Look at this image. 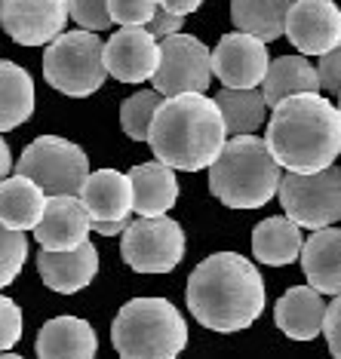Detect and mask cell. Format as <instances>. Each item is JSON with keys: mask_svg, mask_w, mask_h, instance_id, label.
I'll return each mask as SVG.
<instances>
[{"mask_svg": "<svg viewBox=\"0 0 341 359\" xmlns=\"http://www.w3.org/2000/svg\"><path fill=\"white\" fill-rule=\"evenodd\" d=\"M10 169H13V154H10V144H6L4 135H0V182L10 178Z\"/></svg>", "mask_w": 341, "mask_h": 359, "instance_id": "38", "label": "cell"}, {"mask_svg": "<svg viewBox=\"0 0 341 359\" xmlns=\"http://www.w3.org/2000/svg\"><path fill=\"white\" fill-rule=\"evenodd\" d=\"M267 65H271L267 46L240 31L225 34L209 53V68L225 83V89H255L267 74Z\"/></svg>", "mask_w": 341, "mask_h": 359, "instance_id": "12", "label": "cell"}, {"mask_svg": "<svg viewBox=\"0 0 341 359\" xmlns=\"http://www.w3.org/2000/svg\"><path fill=\"white\" fill-rule=\"evenodd\" d=\"M99 338L80 316H55L37 334V359H95Z\"/></svg>", "mask_w": 341, "mask_h": 359, "instance_id": "20", "label": "cell"}, {"mask_svg": "<svg viewBox=\"0 0 341 359\" xmlns=\"http://www.w3.org/2000/svg\"><path fill=\"white\" fill-rule=\"evenodd\" d=\"M188 310L213 332L249 329L265 310V280L237 252H215L188 276Z\"/></svg>", "mask_w": 341, "mask_h": 359, "instance_id": "1", "label": "cell"}, {"mask_svg": "<svg viewBox=\"0 0 341 359\" xmlns=\"http://www.w3.org/2000/svg\"><path fill=\"white\" fill-rule=\"evenodd\" d=\"M160 102H163V95H157L154 89H142V93L129 95L120 104V126H123V133L133 142H145L148 138V126L160 108Z\"/></svg>", "mask_w": 341, "mask_h": 359, "instance_id": "28", "label": "cell"}, {"mask_svg": "<svg viewBox=\"0 0 341 359\" xmlns=\"http://www.w3.org/2000/svg\"><path fill=\"white\" fill-rule=\"evenodd\" d=\"M209 77V50L203 40L191 34H173L160 43V65L154 71V93L157 95H206Z\"/></svg>", "mask_w": 341, "mask_h": 359, "instance_id": "10", "label": "cell"}, {"mask_svg": "<svg viewBox=\"0 0 341 359\" xmlns=\"http://www.w3.org/2000/svg\"><path fill=\"white\" fill-rule=\"evenodd\" d=\"M37 271L46 289L59 292V295H74V292L86 289L99 273V252L93 243L71 249V252H37Z\"/></svg>", "mask_w": 341, "mask_h": 359, "instance_id": "16", "label": "cell"}, {"mask_svg": "<svg viewBox=\"0 0 341 359\" xmlns=\"http://www.w3.org/2000/svg\"><path fill=\"white\" fill-rule=\"evenodd\" d=\"M105 74L120 83H145L160 65V43L145 28H120L102 43Z\"/></svg>", "mask_w": 341, "mask_h": 359, "instance_id": "14", "label": "cell"}, {"mask_svg": "<svg viewBox=\"0 0 341 359\" xmlns=\"http://www.w3.org/2000/svg\"><path fill=\"white\" fill-rule=\"evenodd\" d=\"M302 267L307 285L320 295H341V227H323L302 246Z\"/></svg>", "mask_w": 341, "mask_h": 359, "instance_id": "18", "label": "cell"}, {"mask_svg": "<svg viewBox=\"0 0 341 359\" xmlns=\"http://www.w3.org/2000/svg\"><path fill=\"white\" fill-rule=\"evenodd\" d=\"M46 206V194L22 175L0 182V224L10 231H34Z\"/></svg>", "mask_w": 341, "mask_h": 359, "instance_id": "23", "label": "cell"}, {"mask_svg": "<svg viewBox=\"0 0 341 359\" xmlns=\"http://www.w3.org/2000/svg\"><path fill=\"white\" fill-rule=\"evenodd\" d=\"M292 4L295 0H231V22L240 34L271 43L286 31V15Z\"/></svg>", "mask_w": 341, "mask_h": 359, "instance_id": "24", "label": "cell"}, {"mask_svg": "<svg viewBox=\"0 0 341 359\" xmlns=\"http://www.w3.org/2000/svg\"><path fill=\"white\" fill-rule=\"evenodd\" d=\"M283 34L302 55H326L341 43V10L332 0H295Z\"/></svg>", "mask_w": 341, "mask_h": 359, "instance_id": "13", "label": "cell"}, {"mask_svg": "<svg viewBox=\"0 0 341 359\" xmlns=\"http://www.w3.org/2000/svg\"><path fill=\"white\" fill-rule=\"evenodd\" d=\"M326 301L311 285H292L274 307V323L292 341H314L323 332Z\"/></svg>", "mask_w": 341, "mask_h": 359, "instance_id": "21", "label": "cell"}, {"mask_svg": "<svg viewBox=\"0 0 341 359\" xmlns=\"http://www.w3.org/2000/svg\"><path fill=\"white\" fill-rule=\"evenodd\" d=\"M120 359H178L188 347V323L166 298H133L111 325Z\"/></svg>", "mask_w": 341, "mask_h": 359, "instance_id": "5", "label": "cell"}, {"mask_svg": "<svg viewBox=\"0 0 341 359\" xmlns=\"http://www.w3.org/2000/svg\"><path fill=\"white\" fill-rule=\"evenodd\" d=\"M338 117H341V93H338Z\"/></svg>", "mask_w": 341, "mask_h": 359, "instance_id": "40", "label": "cell"}, {"mask_svg": "<svg viewBox=\"0 0 341 359\" xmlns=\"http://www.w3.org/2000/svg\"><path fill=\"white\" fill-rule=\"evenodd\" d=\"M0 359H25V356H19V353H0Z\"/></svg>", "mask_w": 341, "mask_h": 359, "instance_id": "39", "label": "cell"}, {"mask_svg": "<svg viewBox=\"0 0 341 359\" xmlns=\"http://www.w3.org/2000/svg\"><path fill=\"white\" fill-rule=\"evenodd\" d=\"M22 338V310L13 298L0 295V353L19 344Z\"/></svg>", "mask_w": 341, "mask_h": 359, "instance_id": "32", "label": "cell"}, {"mask_svg": "<svg viewBox=\"0 0 341 359\" xmlns=\"http://www.w3.org/2000/svg\"><path fill=\"white\" fill-rule=\"evenodd\" d=\"M28 258V236L0 224V289L22 273Z\"/></svg>", "mask_w": 341, "mask_h": 359, "instance_id": "29", "label": "cell"}, {"mask_svg": "<svg viewBox=\"0 0 341 359\" xmlns=\"http://www.w3.org/2000/svg\"><path fill=\"white\" fill-rule=\"evenodd\" d=\"M157 0H108L111 22H120L123 28H142L151 22Z\"/></svg>", "mask_w": 341, "mask_h": 359, "instance_id": "31", "label": "cell"}, {"mask_svg": "<svg viewBox=\"0 0 341 359\" xmlns=\"http://www.w3.org/2000/svg\"><path fill=\"white\" fill-rule=\"evenodd\" d=\"M129 191H133V212L142 218H160L175 206L178 200V178L169 166L151 160L129 169Z\"/></svg>", "mask_w": 341, "mask_h": 359, "instance_id": "19", "label": "cell"}, {"mask_svg": "<svg viewBox=\"0 0 341 359\" xmlns=\"http://www.w3.org/2000/svg\"><path fill=\"white\" fill-rule=\"evenodd\" d=\"M0 25L22 46H50L65 34L68 0H0Z\"/></svg>", "mask_w": 341, "mask_h": 359, "instance_id": "11", "label": "cell"}, {"mask_svg": "<svg viewBox=\"0 0 341 359\" xmlns=\"http://www.w3.org/2000/svg\"><path fill=\"white\" fill-rule=\"evenodd\" d=\"M15 175L34 182L46 197H77L89 175V157L68 138L40 135L22 151Z\"/></svg>", "mask_w": 341, "mask_h": 359, "instance_id": "7", "label": "cell"}, {"mask_svg": "<svg viewBox=\"0 0 341 359\" xmlns=\"http://www.w3.org/2000/svg\"><path fill=\"white\" fill-rule=\"evenodd\" d=\"M316 77H320V89H326L329 95H338L341 93V43L320 59Z\"/></svg>", "mask_w": 341, "mask_h": 359, "instance_id": "33", "label": "cell"}, {"mask_svg": "<svg viewBox=\"0 0 341 359\" xmlns=\"http://www.w3.org/2000/svg\"><path fill=\"white\" fill-rule=\"evenodd\" d=\"M320 93V77L316 68L302 55H280L267 65V74L262 80V99L267 108H277L280 102L292 95H316Z\"/></svg>", "mask_w": 341, "mask_h": 359, "instance_id": "22", "label": "cell"}, {"mask_svg": "<svg viewBox=\"0 0 341 359\" xmlns=\"http://www.w3.org/2000/svg\"><path fill=\"white\" fill-rule=\"evenodd\" d=\"M182 25H185L182 15H173L166 10H154V15H151L148 25H145V31H148L154 40H166L173 34H182Z\"/></svg>", "mask_w": 341, "mask_h": 359, "instance_id": "34", "label": "cell"}, {"mask_svg": "<svg viewBox=\"0 0 341 359\" xmlns=\"http://www.w3.org/2000/svg\"><path fill=\"white\" fill-rule=\"evenodd\" d=\"M215 108L222 114L225 133L237 135H255V129L265 123L267 104L258 89H222L215 95Z\"/></svg>", "mask_w": 341, "mask_h": 359, "instance_id": "27", "label": "cell"}, {"mask_svg": "<svg viewBox=\"0 0 341 359\" xmlns=\"http://www.w3.org/2000/svg\"><path fill=\"white\" fill-rule=\"evenodd\" d=\"M280 178L283 172L267 151L265 138L237 135L225 142L209 166V191L227 209H262L277 197Z\"/></svg>", "mask_w": 341, "mask_h": 359, "instance_id": "4", "label": "cell"}, {"mask_svg": "<svg viewBox=\"0 0 341 359\" xmlns=\"http://www.w3.org/2000/svg\"><path fill=\"white\" fill-rule=\"evenodd\" d=\"M323 332H326L329 353L335 359H341V295L326 307V316H323Z\"/></svg>", "mask_w": 341, "mask_h": 359, "instance_id": "35", "label": "cell"}, {"mask_svg": "<svg viewBox=\"0 0 341 359\" xmlns=\"http://www.w3.org/2000/svg\"><path fill=\"white\" fill-rule=\"evenodd\" d=\"M332 4H335V0H332Z\"/></svg>", "mask_w": 341, "mask_h": 359, "instance_id": "41", "label": "cell"}, {"mask_svg": "<svg viewBox=\"0 0 341 359\" xmlns=\"http://www.w3.org/2000/svg\"><path fill=\"white\" fill-rule=\"evenodd\" d=\"M203 6V0H157V10H166V13H173V15H188L194 10H200Z\"/></svg>", "mask_w": 341, "mask_h": 359, "instance_id": "36", "label": "cell"}, {"mask_svg": "<svg viewBox=\"0 0 341 359\" xmlns=\"http://www.w3.org/2000/svg\"><path fill=\"white\" fill-rule=\"evenodd\" d=\"M44 77L53 89L71 99H86L105 83L102 40L93 31H65L44 53Z\"/></svg>", "mask_w": 341, "mask_h": 359, "instance_id": "6", "label": "cell"}, {"mask_svg": "<svg viewBox=\"0 0 341 359\" xmlns=\"http://www.w3.org/2000/svg\"><path fill=\"white\" fill-rule=\"evenodd\" d=\"M89 236V215L77 197H46L44 215L34 227V240L46 252H71Z\"/></svg>", "mask_w": 341, "mask_h": 359, "instance_id": "15", "label": "cell"}, {"mask_svg": "<svg viewBox=\"0 0 341 359\" xmlns=\"http://www.w3.org/2000/svg\"><path fill=\"white\" fill-rule=\"evenodd\" d=\"M68 19H74L80 31H108V0H68Z\"/></svg>", "mask_w": 341, "mask_h": 359, "instance_id": "30", "label": "cell"}, {"mask_svg": "<svg viewBox=\"0 0 341 359\" xmlns=\"http://www.w3.org/2000/svg\"><path fill=\"white\" fill-rule=\"evenodd\" d=\"M145 142L151 144L157 163L169 166L173 172L175 169L197 172L203 166H213V160L227 142V133L213 99L173 95L160 102Z\"/></svg>", "mask_w": 341, "mask_h": 359, "instance_id": "3", "label": "cell"}, {"mask_svg": "<svg viewBox=\"0 0 341 359\" xmlns=\"http://www.w3.org/2000/svg\"><path fill=\"white\" fill-rule=\"evenodd\" d=\"M34 114V80L22 65L0 62V133L22 126Z\"/></svg>", "mask_w": 341, "mask_h": 359, "instance_id": "26", "label": "cell"}, {"mask_svg": "<svg viewBox=\"0 0 341 359\" xmlns=\"http://www.w3.org/2000/svg\"><path fill=\"white\" fill-rule=\"evenodd\" d=\"M265 144L280 169H289L295 175L323 172L341 154L338 108L320 93L292 95L274 108Z\"/></svg>", "mask_w": 341, "mask_h": 359, "instance_id": "2", "label": "cell"}, {"mask_svg": "<svg viewBox=\"0 0 341 359\" xmlns=\"http://www.w3.org/2000/svg\"><path fill=\"white\" fill-rule=\"evenodd\" d=\"M302 227L295 222H289L286 215H274L265 218L262 224L253 231V255L262 264L271 267H283L292 264L302 255Z\"/></svg>", "mask_w": 341, "mask_h": 359, "instance_id": "25", "label": "cell"}, {"mask_svg": "<svg viewBox=\"0 0 341 359\" xmlns=\"http://www.w3.org/2000/svg\"><path fill=\"white\" fill-rule=\"evenodd\" d=\"M277 194L286 218L298 227L323 231L341 218V169L335 166L314 175H283Z\"/></svg>", "mask_w": 341, "mask_h": 359, "instance_id": "8", "label": "cell"}, {"mask_svg": "<svg viewBox=\"0 0 341 359\" xmlns=\"http://www.w3.org/2000/svg\"><path fill=\"white\" fill-rule=\"evenodd\" d=\"M77 200L86 209L89 222H123V218H129V212H133L129 178L123 172H117V169L89 172Z\"/></svg>", "mask_w": 341, "mask_h": 359, "instance_id": "17", "label": "cell"}, {"mask_svg": "<svg viewBox=\"0 0 341 359\" xmlns=\"http://www.w3.org/2000/svg\"><path fill=\"white\" fill-rule=\"evenodd\" d=\"M129 227V218H123V222H89V231L102 233V236H123V231Z\"/></svg>", "mask_w": 341, "mask_h": 359, "instance_id": "37", "label": "cell"}, {"mask_svg": "<svg viewBox=\"0 0 341 359\" xmlns=\"http://www.w3.org/2000/svg\"><path fill=\"white\" fill-rule=\"evenodd\" d=\"M120 255L135 273H169L185 258V231L169 215L139 218L123 231Z\"/></svg>", "mask_w": 341, "mask_h": 359, "instance_id": "9", "label": "cell"}]
</instances>
